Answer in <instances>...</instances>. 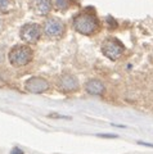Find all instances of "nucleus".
I'll list each match as a JSON object with an SVG mask.
<instances>
[{
  "mask_svg": "<svg viewBox=\"0 0 153 154\" xmlns=\"http://www.w3.org/2000/svg\"><path fill=\"white\" fill-rule=\"evenodd\" d=\"M73 28L81 35H93L99 30V19L93 13H80L73 18Z\"/></svg>",
  "mask_w": 153,
  "mask_h": 154,
  "instance_id": "nucleus-1",
  "label": "nucleus"
},
{
  "mask_svg": "<svg viewBox=\"0 0 153 154\" xmlns=\"http://www.w3.org/2000/svg\"><path fill=\"white\" fill-rule=\"evenodd\" d=\"M33 58V51L27 45H17L9 51V62L14 67H25Z\"/></svg>",
  "mask_w": 153,
  "mask_h": 154,
  "instance_id": "nucleus-2",
  "label": "nucleus"
},
{
  "mask_svg": "<svg viewBox=\"0 0 153 154\" xmlns=\"http://www.w3.org/2000/svg\"><path fill=\"white\" fill-rule=\"evenodd\" d=\"M102 51L108 59L117 60L120 59L123 53V45L117 38H107L102 45Z\"/></svg>",
  "mask_w": 153,
  "mask_h": 154,
  "instance_id": "nucleus-3",
  "label": "nucleus"
},
{
  "mask_svg": "<svg viewBox=\"0 0 153 154\" xmlns=\"http://www.w3.org/2000/svg\"><path fill=\"white\" fill-rule=\"evenodd\" d=\"M42 28L37 23H26L20 31L21 38L27 44H36L41 36Z\"/></svg>",
  "mask_w": 153,
  "mask_h": 154,
  "instance_id": "nucleus-4",
  "label": "nucleus"
},
{
  "mask_svg": "<svg viewBox=\"0 0 153 154\" xmlns=\"http://www.w3.org/2000/svg\"><path fill=\"white\" fill-rule=\"evenodd\" d=\"M42 31H44L45 36H48V37L59 38L64 32V25L58 18H49L44 22Z\"/></svg>",
  "mask_w": 153,
  "mask_h": 154,
  "instance_id": "nucleus-5",
  "label": "nucleus"
},
{
  "mask_svg": "<svg viewBox=\"0 0 153 154\" xmlns=\"http://www.w3.org/2000/svg\"><path fill=\"white\" fill-rule=\"evenodd\" d=\"M57 86L62 93H73L79 90V80L73 75L64 73L57 81Z\"/></svg>",
  "mask_w": 153,
  "mask_h": 154,
  "instance_id": "nucleus-6",
  "label": "nucleus"
},
{
  "mask_svg": "<svg viewBox=\"0 0 153 154\" xmlns=\"http://www.w3.org/2000/svg\"><path fill=\"white\" fill-rule=\"evenodd\" d=\"M50 88L49 82L42 77H31L25 84V89L31 94H42Z\"/></svg>",
  "mask_w": 153,
  "mask_h": 154,
  "instance_id": "nucleus-7",
  "label": "nucleus"
},
{
  "mask_svg": "<svg viewBox=\"0 0 153 154\" xmlns=\"http://www.w3.org/2000/svg\"><path fill=\"white\" fill-rule=\"evenodd\" d=\"M31 7L39 16H46L52 11V3L50 0H32Z\"/></svg>",
  "mask_w": 153,
  "mask_h": 154,
  "instance_id": "nucleus-8",
  "label": "nucleus"
},
{
  "mask_svg": "<svg viewBox=\"0 0 153 154\" xmlns=\"http://www.w3.org/2000/svg\"><path fill=\"white\" fill-rule=\"evenodd\" d=\"M85 90L90 95H102L104 93V84L100 80L92 79L85 84Z\"/></svg>",
  "mask_w": 153,
  "mask_h": 154,
  "instance_id": "nucleus-9",
  "label": "nucleus"
},
{
  "mask_svg": "<svg viewBox=\"0 0 153 154\" xmlns=\"http://www.w3.org/2000/svg\"><path fill=\"white\" fill-rule=\"evenodd\" d=\"M12 8V0H0V12L8 13Z\"/></svg>",
  "mask_w": 153,
  "mask_h": 154,
  "instance_id": "nucleus-10",
  "label": "nucleus"
},
{
  "mask_svg": "<svg viewBox=\"0 0 153 154\" xmlns=\"http://www.w3.org/2000/svg\"><path fill=\"white\" fill-rule=\"evenodd\" d=\"M67 2L66 0H57V8L61 9V11H64V9H67Z\"/></svg>",
  "mask_w": 153,
  "mask_h": 154,
  "instance_id": "nucleus-11",
  "label": "nucleus"
},
{
  "mask_svg": "<svg viewBox=\"0 0 153 154\" xmlns=\"http://www.w3.org/2000/svg\"><path fill=\"white\" fill-rule=\"evenodd\" d=\"M11 154H23V152L21 150L20 148H13L12 152H11Z\"/></svg>",
  "mask_w": 153,
  "mask_h": 154,
  "instance_id": "nucleus-12",
  "label": "nucleus"
},
{
  "mask_svg": "<svg viewBox=\"0 0 153 154\" xmlns=\"http://www.w3.org/2000/svg\"><path fill=\"white\" fill-rule=\"evenodd\" d=\"M98 136L99 137H117V135H104V134H98Z\"/></svg>",
  "mask_w": 153,
  "mask_h": 154,
  "instance_id": "nucleus-13",
  "label": "nucleus"
}]
</instances>
